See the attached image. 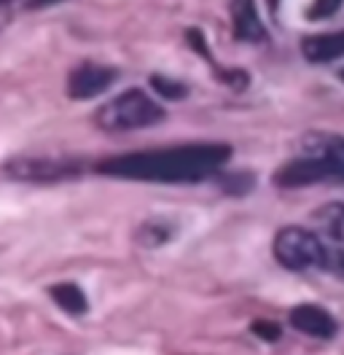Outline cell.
<instances>
[{
	"label": "cell",
	"instance_id": "obj_14",
	"mask_svg": "<svg viewBox=\"0 0 344 355\" xmlns=\"http://www.w3.org/2000/svg\"><path fill=\"white\" fill-rule=\"evenodd\" d=\"M342 6H344V0H312V6L307 8V19H312V22L331 19L334 14H339Z\"/></svg>",
	"mask_w": 344,
	"mask_h": 355
},
{
	"label": "cell",
	"instance_id": "obj_13",
	"mask_svg": "<svg viewBox=\"0 0 344 355\" xmlns=\"http://www.w3.org/2000/svg\"><path fill=\"white\" fill-rule=\"evenodd\" d=\"M150 87L156 89L162 97H167V100H180V97H186V94H189L186 84L172 81V78H167V76H153V78H150Z\"/></svg>",
	"mask_w": 344,
	"mask_h": 355
},
{
	"label": "cell",
	"instance_id": "obj_11",
	"mask_svg": "<svg viewBox=\"0 0 344 355\" xmlns=\"http://www.w3.org/2000/svg\"><path fill=\"white\" fill-rule=\"evenodd\" d=\"M315 218L336 243H344V205H328V207L318 210Z\"/></svg>",
	"mask_w": 344,
	"mask_h": 355
},
{
	"label": "cell",
	"instance_id": "obj_12",
	"mask_svg": "<svg viewBox=\"0 0 344 355\" xmlns=\"http://www.w3.org/2000/svg\"><path fill=\"white\" fill-rule=\"evenodd\" d=\"M172 234H175V229H172V226H167V223H162V221H156V218H153V221H146L143 226H140L137 240H140V245L156 248V245L167 243Z\"/></svg>",
	"mask_w": 344,
	"mask_h": 355
},
{
	"label": "cell",
	"instance_id": "obj_20",
	"mask_svg": "<svg viewBox=\"0 0 344 355\" xmlns=\"http://www.w3.org/2000/svg\"><path fill=\"white\" fill-rule=\"evenodd\" d=\"M339 78H342V81H344V67H342V70H339Z\"/></svg>",
	"mask_w": 344,
	"mask_h": 355
},
{
	"label": "cell",
	"instance_id": "obj_4",
	"mask_svg": "<svg viewBox=\"0 0 344 355\" xmlns=\"http://www.w3.org/2000/svg\"><path fill=\"white\" fill-rule=\"evenodd\" d=\"M272 253L280 266L291 272H309V269H328L331 250L320 237L304 226H282L275 234Z\"/></svg>",
	"mask_w": 344,
	"mask_h": 355
},
{
	"label": "cell",
	"instance_id": "obj_17",
	"mask_svg": "<svg viewBox=\"0 0 344 355\" xmlns=\"http://www.w3.org/2000/svg\"><path fill=\"white\" fill-rule=\"evenodd\" d=\"M14 3H17V0H0V24L11 17V6H14Z\"/></svg>",
	"mask_w": 344,
	"mask_h": 355
},
{
	"label": "cell",
	"instance_id": "obj_7",
	"mask_svg": "<svg viewBox=\"0 0 344 355\" xmlns=\"http://www.w3.org/2000/svg\"><path fill=\"white\" fill-rule=\"evenodd\" d=\"M291 329L312 339H334L336 336V320L334 315L320 304H296L288 312Z\"/></svg>",
	"mask_w": 344,
	"mask_h": 355
},
{
	"label": "cell",
	"instance_id": "obj_19",
	"mask_svg": "<svg viewBox=\"0 0 344 355\" xmlns=\"http://www.w3.org/2000/svg\"><path fill=\"white\" fill-rule=\"evenodd\" d=\"M269 8H272V11H277V8H280V0H269Z\"/></svg>",
	"mask_w": 344,
	"mask_h": 355
},
{
	"label": "cell",
	"instance_id": "obj_1",
	"mask_svg": "<svg viewBox=\"0 0 344 355\" xmlns=\"http://www.w3.org/2000/svg\"><path fill=\"white\" fill-rule=\"evenodd\" d=\"M232 146L226 143H189L137 154L110 156L94 170L100 175L146 180V183H199L221 173L229 162Z\"/></svg>",
	"mask_w": 344,
	"mask_h": 355
},
{
	"label": "cell",
	"instance_id": "obj_2",
	"mask_svg": "<svg viewBox=\"0 0 344 355\" xmlns=\"http://www.w3.org/2000/svg\"><path fill=\"white\" fill-rule=\"evenodd\" d=\"M325 180H344V137L312 132L301 140V151L288 159L277 173L280 189H304Z\"/></svg>",
	"mask_w": 344,
	"mask_h": 355
},
{
	"label": "cell",
	"instance_id": "obj_10",
	"mask_svg": "<svg viewBox=\"0 0 344 355\" xmlns=\"http://www.w3.org/2000/svg\"><path fill=\"white\" fill-rule=\"evenodd\" d=\"M49 296L60 304V310L73 315V318L89 312V299H86V293L81 291L78 283H57V286L49 288Z\"/></svg>",
	"mask_w": 344,
	"mask_h": 355
},
{
	"label": "cell",
	"instance_id": "obj_3",
	"mask_svg": "<svg viewBox=\"0 0 344 355\" xmlns=\"http://www.w3.org/2000/svg\"><path fill=\"white\" fill-rule=\"evenodd\" d=\"M97 127L103 132H132V130H146L164 121V108L150 97L146 89L129 87L97 111Z\"/></svg>",
	"mask_w": 344,
	"mask_h": 355
},
{
	"label": "cell",
	"instance_id": "obj_16",
	"mask_svg": "<svg viewBox=\"0 0 344 355\" xmlns=\"http://www.w3.org/2000/svg\"><path fill=\"white\" fill-rule=\"evenodd\" d=\"M328 269H334L339 277H344V250H339V253H334V256H331V261H328Z\"/></svg>",
	"mask_w": 344,
	"mask_h": 355
},
{
	"label": "cell",
	"instance_id": "obj_9",
	"mask_svg": "<svg viewBox=\"0 0 344 355\" xmlns=\"http://www.w3.org/2000/svg\"><path fill=\"white\" fill-rule=\"evenodd\" d=\"M301 54L312 65H328V62L344 60V30L304 38L301 41Z\"/></svg>",
	"mask_w": 344,
	"mask_h": 355
},
{
	"label": "cell",
	"instance_id": "obj_15",
	"mask_svg": "<svg viewBox=\"0 0 344 355\" xmlns=\"http://www.w3.org/2000/svg\"><path fill=\"white\" fill-rule=\"evenodd\" d=\"M253 331H256L258 336H264V339H269V342H275V339H280V326H277V323H266V320H256V323H253Z\"/></svg>",
	"mask_w": 344,
	"mask_h": 355
},
{
	"label": "cell",
	"instance_id": "obj_6",
	"mask_svg": "<svg viewBox=\"0 0 344 355\" xmlns=\"http://www.w3.org/2000/svg\"><path fill=\"white\" fill-rule=\"evenodd\" d=\"M119 81V70L97 62H81L78 67L70 70L67 76V97L70 100H94Z\"/></svg>",
	"mask_w": 344,
	"mask_h": 355
},
{
	"label": "cell",
	"instance_id": "obj_8",
	"mask_svg": "<svg viewBox=\"0 0 344 355\" xmlns=\"http://www.w3.org/2000/svg\"><path fill=\"white\" fill-rule=\"evenodd\" d=\"M229 14H232V30H234L237 41L258 44L266 38V27L261 22L256 0H232Z\"/></svg>",
	"mask_w": 344,
	"mask_h": 355
},
{
	"label": "cell",
	"instance_id": "obj_5",
	"mask_svg": "<svg viewBox=\"0 0 344 355\" xmlns=\"http://www.w3.org/2000/svg\"><path fill=\"white\" fill-rule=\"evenodd\" d=\"M81 162L73 156H17L6 162V175L24 183H51L81 175Z\"/></svg>",
	"mask_w": 344,
	"mask_h": 355
},
{
	"label": "cell",
	"instance_id": "obj_18",
	"mask_svg": "<svg viewBox=\"0 0 344 355\" xmlns=\"http://www.w3.org/2000/svg\"><path fill=\"white\" fill-rule=\"evenodd\" d=\"M60 0H27V8H46V6H54Z\"/></svg>",
	"mask_w": 344,
	"mask_h": 355
}]
</instances>
